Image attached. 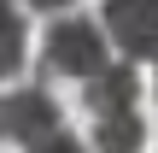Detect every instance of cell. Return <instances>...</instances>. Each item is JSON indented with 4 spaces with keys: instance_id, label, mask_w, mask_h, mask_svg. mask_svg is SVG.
<instances>
[{
    "instance_id": "obj_9",
    "label": "cell",
    "mask_w": 158,
    "mask_h": 153,
    "mask_svg": "<svg viewBox=\"0 0 158 153\" xmlns=\"http://www.w3.org/2000/svg\"><path fill=\"white\" fill-rule=\"evenodd\" d=\"M6 6H12V0H0V12H6Z\"/></svg>"
},
{
    "instance_id": "obj_1",
    "label": "cell",
    "mask_w": 158,
    "mask_h": 153,
    "mask_svg": "<svg viewBox=\"0 0 158 153\" xmlns=\"http://www.w3.org/2000/svg\"><path fill=\"white\" fill-rule=\"evenodd\" d=\"M111 65V35H106V24H94V18H59L47 35H41V71L47 77H76V83H88V77H100Z\"/></svg>"
},
{
    "instance_id": "obj_2",
    "label": "cell",
    "mask_w": 158,
    "mask_h": 153,
    "mask_svg": "<svg viewBox=\"0 0 158 153\" xmlns=\"http://www.w3.org/2000/svg\"><path fill=\"white\" fill-rule=\"evenodd\" d=\"M100 24L123 59H158V0H106Z\"/></svg>"
},
{
    "instance_id": "obj_4",
    "label": "cell",
    "mask_w": 158,
    "mask_h": 153,
    "mask_svg": "<svg viewBox=\"0 0 158 153\" xmlns=\"http://www.w3.org/2000/svg\"><path fill=\"white\" fill-rule=\"evenodd\" d=\"M135 94H141V83H135V59H111L100 77L82 83V100H88L94 118H106V112H135Z\"/></svg>"
},
{
    "instance_id": "obj_6",
    "label": "cell",
    "mask_w": 158,
    "mask_h": 153,
    "mask_svg": "<svg viewBox=\"0 0 158 153\" xmlns=\"http://www.w3.org/2000/svg\"><path fill=\"white\" fill-rule=\"evenodd\" d=\"M23 47H29V29H23V18L6 6V12H0V83L23 71Z\"/></svg>"
},
{
    "instance_id": "obj_8",
    "label": "cell",
    "mask_w": 158,
    "mask_h": 153,
    "mask_svg": "<svg viewBox=\"0 0 158 153\" xmlns=\"http://www.w3.org/2000/svg\"><path fill=\"white\" fill-rule=\"evenodd\" d=\"M29 6H41V12H64L70 0H29Z\"/></svg>"
},
{
    "instance_id": "obj_5",
    "label": "cell",
    "mask_w": 158,
    "mask_h": 153,
    "mask_svg": "<svg viewBox=\"0 0 158 153\" xmlns=\"http://www.w3.org/2000/svg\"><path fill=\"white\" fill-rule=\"evenodd\" d=\"M141 147H147L141 112H106V118H94V153H141Z\"/></svg>"
},
{
    "instance_id": "obj_3",
    "label": "cell",
    "mask_w": 158,
    "mask_h": 153,
    "mask_svg": "<svg viewBox=\"0 0 158 153\" xmlns=\"http://www.w3.org/2000/svg\"><path fill=\"white\" fill-rule=\"evenodd\" d=\"M53 130H59V100L41 83L0 94V142H47Z\"/></svg>"
},
{
    "instance_id": "obj_7",
    "label": "cell",
    "mask_w": 158,
    "mask_h": 153,
    "mask_svg": "<svg viewBox=\"0 0 158 153\" xmlns=\"http://www.w3.org/2000/svg\"><path fill=\"white\" fill-rule=\"evenodd\" d=\"M29 153H88V147H82V136H70V130H53L47 142H35Z\"/></svg>"
}]
</instances>
